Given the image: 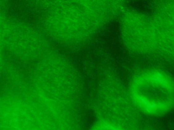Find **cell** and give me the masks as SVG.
Listing matches in <instances>:
<instances>
[{
    "mask_svg": "<svg viewBox=\"0 0 174 130\" xmlns=\"http://www.w3.org/2000/svg\"><path fill=\"white\" fill-rule=\"evenodd\" d=\"M136 101L151 116L168 114L174 108V82L160 73H153L136 84Z\"/></svg>",
    "mask_w": 174,
    "mask_h": 130,
    "instance_id": "obj_1",
    "label": "cell"
}]
</instances>
